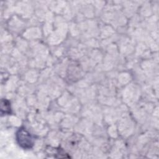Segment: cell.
<instances>
[{"label":"cell","mask_w":159,"mask_h":159,"mask_svg":"<svg viewBox=\"0 0 159 159\" xmlns=\"http://www.w3.org/2000/svg\"><path fill=\"white\" fill-rule=\"evenodd\" d=\"M16 138L19 145L25 149L32 147L34 140L31 135L24 129H19L16 134Z\"/></svg>","instance_id":"obj_1"}]
</instances>
